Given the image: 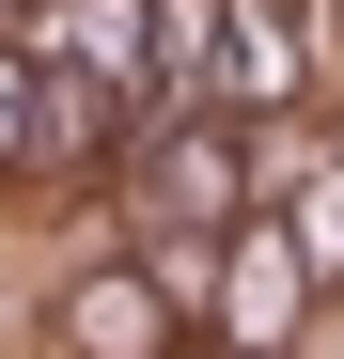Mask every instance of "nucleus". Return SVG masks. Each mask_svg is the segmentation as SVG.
Returning <instances> with one entry per match:
<instances>
[{
	"label": "nucleus",
	"mask_w": 344,
	"mask_h": 359,
	"mask_svg": "<svg viewBox=\"0 0 344 359\" xmlns=\"http://www.w3.org/2000/svg\"><path fill=\"white\" fill-rule=\"evenodd\" d=\"M298 250H282V234H235V266H219V328H235V344H282V328H298Z\"/></svg>",
	"instance_id": "obj_3"
},
{
	"label": "nucleus",
	"mask_w": 344,
	"mask_h": 359,
	"mask_svg": "<svg viewBox=\"0 0 344 359\" xmlns=\"http://www.w3.org/2000/svg\"><path fill=\"white\" fill-rule=\"evenodd\" d=\"M32 94H47V63H32V47H0V156H32Z\"/></svg>",
	"instance_id": "obj_6"
},
{
	"label": "nucleus",
	"mask_w": 344,
	"mask_h": 359,
	"mask_svg": "<svg viewBox=\"0 0 344 359\" xmlns=\"http://www.w3.org/2000/svg\"><path fill=\"white\" fill-rule=\"evenodd\" d=\"M313 250H344V172H313Z\"/></svg>",
	"instance_id": "obj_7"
},
{
	"label": "nucleus",
	"mask_w": 344,
	"mask_h": 359,
	"mask_svg": "<svg viewBox=\"0 0 344 359\" xmlns=\"http://www.w3.org/2000/svg\"><path fill=\"white\" fill-rule=\"evenodd\" d=\"M141 203H157V234H204V250H219V234L251 219V141L219 126V109L157 126V141H141Z\"/></svg>",
	"instance_id": "obj_1"
},
{
	"label": "nucleus",
	"mask_w": 344,
	"mask_h": 359,
	"mask_svg": "<svg viewBox=\"0 0 344 359\" xmlns=\"http://www.w3.org/2000/svg\"><path fill=\"white\" fill-rule=\"evenodd\" d=\"M235 94H298V0H235Z\"/></svg>",
	"instance_id": "obj_5"
},
{
	"label": "nucleus",
	"mask_w": 344,
	"mask_h": 359,
	"mask_svg": "<svg viewBox=\"0 0 344 359\" xmlns=\"http://www.w3.org/2000/svg\"><path fill=\"white\" fill-rule=\"evenodd\" d=\"M32 63L110 79V94H157V79H188V63L157 47V0H32Z\"/></svg>",
	"instance_id": "obj_2"
},
{
	"label": "nucleus",
	"mask_w": 344,
	"mask_h": 359,
	"mask_svg": "<svg viewBox=\"0 0 344 359\" xmlns=\"http://www.w3.org/2000/svg\"><path fill=\"white\" fill-rule=\"evenodd\" d=\"M172 313H157V281H79V359H157Z\"/></svg>",
	"instance_id": "obj_4"
}]
</instances>
